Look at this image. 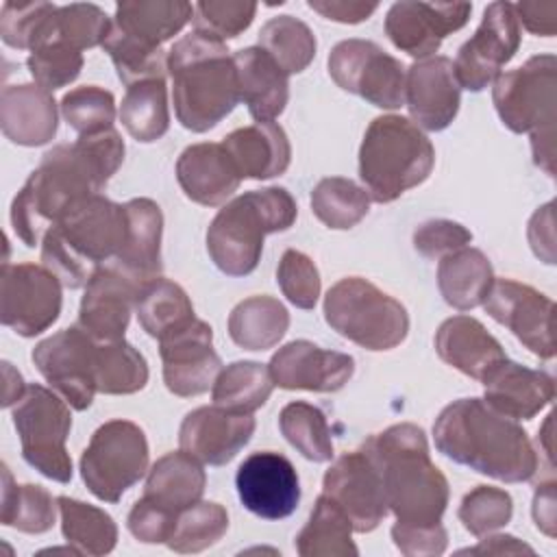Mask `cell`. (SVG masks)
<instances>
[{
	"mask_svg": "<svg viewBox=\"0 0 557 557\" xmlns=\"http://www.w3.org/2000/svg\"><path fill=\"white\" fill-rule=\"evenodd\" d=\"M176 516L178 513H172L170 509L141 496L128 511L126 524L135 540L144 544H165L174 531Z\"/></svg>",
	"mask_w": 557,
	"mask_h": 557,
	"instance_id": "56",
	"label": "cell"
},
{
	"mask_svg": "<svg viewBox=\"0 0 557 557\" xmlns=\"http://www.w3.org/2000/svg\"><path fill=\"white\" fill-rule=\"evenodd\" d=\"M194 15V4L183 0H124L115 7L113 28L126 37L161 48Z\"/></svg>",
	"mask_w": 557,
	"mask_h": 557,
	"instance_id": "32",
	"label": "cell"
},
{
	"mask_svg": "<svg viewBox=\"0 0 557 557\" xmlns=\"http://www.w3.org/2000/svg\"><path fill=\"white\" fill-rule=\"evenodd\" d=\"M283 437L309 461L322 463L333 459V440L326 416L311 403H287L278 413Z\"/></svg>",
	"mask_w": 557,
	"mask_h": 557,
	"instance_id": "46",
	"label": "cell"
},
{
	"mask_svg": "<svg viewBox=\"0 0 557 557\" xmlns=\"http://www.w3.org/2000/svg\"><path fill=\"white\" fill-rule=\"evenodd\" d=\"M0 126L17 146H44L54 139L59 126L57 102L35 83L9 85L0 94Z\"/></svg>",
	"mask_w": 557,
	"mask_h": 557,
	"instance_id": "28",
	"label": "cell"
},
{
	"mask_svg": "<svg viewBox=\"0 0 557 557\" xmlns=\"http://www.w3.org/2000/svg\"><path fill=\"white\" fill-rule=\"evenodd\" d=\"M242 505L265 520L292 516L300 503V481L294 463L274 450L248 455L235 474Z\"/></svg>",
	"mask_w": 557,
	"mask_h": 557,
	"instance_id": "19",
	"label": "cell"
},
{
	"mask_svg": "<svg viewBox=\"0 0 557 557\" xmlns=\"http://www.w3.org/2000/svg\"><path fill=\"white\" fill-rule=\"evenodd\" d=\"M435 350L444 363L476 381L507 359L500 342L472 315L444 320L435 333Z\"/></svg>",
	"mask_w": 557,
	"mask_h": 557,
	"instance_id": "29",
	"label": "cell"
},
{
	"mask_svg": "<svg viewBox=\"0 0 557 557\" xmlns=\"http://www.w3.org/2000/svg\"><path fill=\"white\" fill-rule=\"evenodd\" d=\"M322 494L348 516L357 533L374 531L389 511L381 474L363 448L344 453L331 463L322 479Z\"/></svg>",
	"mask_w": 557,
	"mask_h": 557,
	"instance_id": "17",
	"label": "cell"
},
{
	"mask_svg": "<svg viewBox=\"0 0 557 557\" xmlns=\"http://www.w3.org/2000/svg\"><path fill=\"white\" fill-rule=\"evenodd\" d=\"M555 54H535L524 65L498 74L492 100L503 124L513 133L531 135L533 161L555 176Z\"/></svg>",
	"mask_w": 557,
	"mask_h": 557,
	"instance_id": "8",
	"label": "cell"
},
{
	"mask_svg": "<svg viewBox=\"0 0 557 557\" xmlns=\"http://www.w3.org/2000/svg\"><path fill=\"white\" fill-rule=\"evenodd\" d=\"M513 500L509 492L492 485H476L470 490L459 505V520L466 531L476 537L498 531L511 520Z\"/></svg>",
	"mask_w": 557,
	"mask_h": 557,
	"instance_id": "50",
	"label": "cell"
},
{
	"mask_svg": "<svg viewBox=\"0 0 557 557\" xmlns=\"http://www.w3.org/2000/svg\"><path fill=\"white\" fill-rule=\"evenodd\" d=\"M490 535V533H487ZM461 553H487V555H509V553H529L533 555V548L527 546L524 542H520L513 535H490L485 540H481V544H476L474 548H466Z\"/></svg>",
	"mask_w": 557,
	"mask_h": 557,
	"instance_id": "62",
	"label": "cell"
},
{
	"mask_svg": "<svg viewBox=\"0 0 557 557\" xmlns=\"http://www.w3.org/2000/svg\"><path fill=\"white\" fill-rule=\"evenodd\" d=\"M255 433L252 413L213 407L189 411L178 429V444L200 463L224 466L250 442Z\"/></svg>",
	"mask_w": 557,
	"mask_h": 557,
	"instance_id": "23",
	"label": "cell"
},
{
	"mask_svg": "<svg viewBox=\"0 0 557 557\" xmlns=\"http://www.w3.org/2000/svg\"><path fill=\"white\" fill-rule=\"evenodd\" d=\"M485 403L511 420H531L555 398V381L544 370H531L503 359L481 381Z\"/></svg>",
	"mask_w": 557,
	"mask_h": 557,
	"instance_id": "25",
	"label": "cell"
},
{
	"mask_svg": "<svg viewBox=\"0 0 557 557\" xmlns=\"http://www.w3.org/2000/svg\"><path fill=\"white\" fill-rule=\"evenodd\" d=\"M126 237V209L100 194L76 202L41 239V265L78 289L111 263Z\"/></svg>",
	"mask_w": 557,
	"mask_h": 557,
	"instance_id": "5",
	"label": "cell"
},
{
	"mask_svg": "<svg viewBox=\"0 0 557 557\" xmlns=\"http://www.w3.org/2000/svg\"><path fill=\"white\" fill-rule=\"evenodd\" d=\"M289 326V313L278 298L250 296L237 302L228 315V335L244 350L276 346Z\"/></svg>",
	"mask_w": 557,
	"mask_h": 557,
	"instance_id": "35",
	"label": "cell"
},
{
	"mask_svg": "<svg viewBox=\"0 0 557 557\" xmlns=\"http://www.w3.org/2000/svg\"><path fill=\"white\" fill-rule=\"evenodd\" d=\"M205 485L207 474L200 461L181 448L154 461L148 470L144 496L172 513H181L200 500Z\"/></svg>",
	"mask_w": 557,
	"mask_h": 557,
	"instance_id": "33",
	"label": "cell"
},
{
	"mask_svg": "<svg viewBox=\"0 0 557 557\" xmlns=\"http://www.w3.org/2000/svg\"><path fill=\"white\" fill-rule=\"evenodd\" d=\"M470 2H394L385 15V35L389 41L413 59H426L442 41L466 26Z\"/></svg>",
	"mask_w": 557,
	"mask_h": 557,
	"instance_id": "20",
	"label": "cell"
},
{
	"mask_svg": "<svg viewBox=\"0 0 557 557\" xmlns=\"http://www.w3.org/2000/svg\"><path fill=\"white\" fill-rule=\"evenodd\" d=\"M57 505L61 513V533L67 544L94 557L109 555L115 548L117 527L104 509L70 496H59Z\"/></svg>",
	"mask_w": 557,
	"mask_h": 557,
	"instance_id": "39",
	"label": "cell"
},
{
	"mask_svg": "<svg viewBox=\"0 0 557 557\" xmlns=\"http://www.w3.org/2000/svg\"><path fill=\"white\" fill-rule=\"evenodd\" d=\"M518 24L537 37L557 33V2H518L513 4Z\"/></svg>",
	"mask_w": 557,
	"mask_h": 557,
	"instance_id": "60",
	"label": "cell"
},
{
	"mask_svg": "<svg viewBox=\"0 0 557 557\" xmlns=\"http://www.w3.org/2000/svg\"><path fill=\"white\" fill-rule=\"evenodd\" d=\"M257 2L250 0H200L194 4V30L220 41L242 35L255 20Z\"/></svg>",
	"mask_w": 557,
	"mask_h": 557,
	"instance_id": "51",
	"label": "cell"
},
{
	"mask_svg": "<svg viewBox=\"0 0 557 557\" xmlns=\"http://www.w3.org/2000/svg\"><path fill=\"white\" fill-rule=\"evenodd\" d=\"M437 450L459 466L503 483H524L537 472L529 433L483 398H459L433 424Z\"/></svg>",
	"mask_w": 557,
	"mask_h": 557,
	"instance_id": "2",
	"label": "cell"
},
{
	"mask_svg": "<svg viewBox=\"0 0 557 557\" xmlns=\"http://www.w3.org/2000/svg\"><path fill=\"white\" fill-rule=\"evenodd\" d=\"M296 215V200L285 187L246 191L226 202L211 220L207 252L220 272L246 276L259 265L265 235L287 231Z\"/></svg>",
	"mask_w": 557,
	"mask_h": 557,
	"instance_id": "6",
	"label": "cell"
},
{
	"mask_svg": "<svg viewBox=\"0 0 557 557\" xmlns=\"http://www.w3.org/2000/svg\"><path fill=\"white\" fill-rule=\"evenodd\" d=\"M111 24L113 22L98 4H89V2L63 4V7H57L54 13L50 15L37 48L50 41H61L83 52L87 48L102 46L104 39L109 37Z\"/></svg>",
	"mask_w": 557,
	"mask_h": 557,
	"instance_id": "44",
	"label": "cell"
},
{
	"mask_svg": "<svg viewBox=\"0 0 557 557\" xmlns=\"http://www.w3.org/2000/svg\"><path fill=\"white\" fill-rule=\"evenodd\" d=\"M307 4L322 17L339 24L366 22L379 9L376 2H363V0H309Z\"/></svg>",
	"mask_w": 557,
	"mask_h": 557,
	"instance_id": "59",
	"label": "cell"
},
{
	"mask_svg": "<svg viewBox=\"0 0 557 557\" xmlns=\"http://www.w3.org/2000/svg\"><path fill=\"white\" fill-rule=\"evenodd\" d=\"M405 102L413 124L424 131H444L457 117L461 85L448 57H426L411 63L405 81Z\"/></svg>",
	"mask_w": 557,
	"mask_h": 557,
	"instance_id": "22",
	"label": "cell"
},
{
	"mask_svg": "<svg viewBox=\"0 0 557 557\" xmlns=\"http://www.w3.org/2000/svg\"><path fill=\"white\" fill-rule=\"evenodd\" d=\"M135 313L141 329L157 339L165 337L168 333L185 326L196 318L187 292L178 283L163 276H157L139 287Z\"/></svg>",
	"mask_w": 557,
	"mask_h": 557,
	"instance_id": "37",
	"label": "cell"
},
{
	"mask_svg": "<svg viewBox=\"0 0 557 557\" xmlns=\"http://www.w3.org/2000/svg\"><path fill=\"white\" fill-rule=\"evenodd\" d=\"M124 152V139L115 128L78 135L74 144L48 150L11 205V226L24 246H39L76 202L100 194L122 165Z\"/></svg>",
	"mask_w": 557,
	"mask_h": 557,
	"instance_id": "1",
	"label": "cell"
},
{
	"mask_svg": "<svg viewBox=\"0 0 557 557\" xmlns=\"http://www.w3.org/2000/svg\"><path fill=\"white\" fill-rule=\"evenodd\" d=\"M274 389L270 370L259 361H233L220 370L213 387V405L237 411L252 413L265 405Z\"/></svg>",
	"mask_w": 557,
	"mask_h": 557,
	"instance_id": "40",
	"label": "cell"
},
{
	"mask_svg": "<svg viewBox=\"0 0 557 557\" xmlns=\"http://www.w3.org/2000/svg\"><path fill=\"white\" fill-rule=\"evenodd\" d=\"M2 376H4L2 407H11V405H15L24 396L26 385L22 381V374L17 370H13V366L9 361H2Z\"/></svg>",
	"mask_w": 557,
	"mask_h": 557,
	"instance_id": "63",
	"label": "cell"
},
{
	"mask_svg": "<svg viewBox=\"0 0 557 557\" xmlns=\"http://www.w3.org/2000/svg\"><path fill=\"white\" fill-rule=\"evenodd\" d=\"M148 440L131 420H109L96 429L81 457L87 490L104 503H117L148 470Z\"/></svg>",
	"mask_w": 557,
	"mask_h": 557,
	"instance_id": "11",
	"label": "cell"
},
{
	"mask_svg": "<svg viewBox=\"0 0 557 557\" xmlns=\"http://www.w3.org/2000/svg\"><path fill=\"white\" fill-rule=\"evenodd\" d=\"M520 24L511 2H492L485 7L474 35L459 48L455 74L463 89L483 91L494 83L505 63L520 48Z\"/></svg>",
	"mask_w": 557,
	"mask_h": 557,
	"instance_id": "15",
	"label": "cell"
},
{
	"mask_svg": "<svg viewBox=\"0 0 557 557\" xmlns=\"http://www.w3.org/2000/svg\"><path fill=\"white\" fill-rule=\"evenodd\" d=\"M483 307L492 320L507 326L533 355L540 359L555 357V302L548 296L513 278H494Z\"/></svg>",
	"mask_w": 557,
	"mask_h": 557,
	"instance_id": "16",
	"label": "cell"
},
{
	"mask_svg": "<svg viewBox=\"0 0 557 557\" xmlns=\"http://www.w3.org/2000/svg\"><path fill=\"white\" fill-rule=\"evenodd\" d=\"M300 557H357L352 524L348 516L324 494L318 496L307 524L296 535Z\"/></svg>",
	"mask_w": 557,
	"mask_h": 557,
	"instance_id": "36",
	"label": "cell"
},
{
	"mask_svg": "<svg viewBox=\"0 0 557 557\" xmlns=\"http://www.w3.org/2000/svg\"><path fill=\"white\" fill-rule=\"evenodd\" d=\"M361 448L381 474L387 509L396 522L411 527L442 522L450 490L444 472L431 461L426 435L418 424H392L370 435Z\"/></svg>",
	"mask_w": 557,
	"mask_h": 557,
	"instance_id": "3",
	"label": "cell"
},
{
	"mask_svg": "<svg viewBox=\"0 0 557 557\" xmlns=\"http://www.w3.org/2000/svg\"><path fill=\"white\" fill-rule=\"evenodd\" d=\"M13 424L26 463L46 479L70 483L72 459L65 450L72 429L70 405L44 385H28L13 407Z\"/></svg>",
	"mask_w": 557,
	"mask_h": 557,
	"instance_id": "10",
	"label": "cell"
},
{
	"mask_svg": "<svg viewBox=\"0 0 557 557\" xmlns=\"http://www.w3.org/2000/svg\"><path fill=\"white\" fill-rule=\"evenodd\" d=\"M392 540L405 557L442 555L448 544V535H446V529L442 527V522L429 524V527H411V524L394 522Z\"/></svg>",
	"mask_w": 557,
	"mask_h": 557,
	"instance_id": "57",
	"label": "cell"
},
{
	"mask_svg": "<svg viewBox=\"0 0 557 557\" xmlns=\"http://www.w3.org/2000/svg\"><path fill=\"white\" fill-rule=\"evenodd\" d=\"M57 500L41 485H17L11 470L2 466V492H0V522L22 533H46L57 518Z\"/></svg>",
	"mask_w": 557,
	"mask_h": 557,
	"instance_id": "38",
	"label": "cell"
},
{
	"mask_svg": "<svg viewBox=\"0 0 557 557\" xmlns=\"http://www.w3.org/2000/svg\"><path fill=\"white\" fill-rule=\"evenodd\" d=\"M139 287L113 265L98 268L85 285L78 324L98 342L122 339L137 302Z\"/></svg>",
	"mask_w": 557,
	"mask_h": 557,
	"instance_id": "24",
	"label": "cell"
},
{
	"mask_svg": "<svg viewBox=\"0 0 557 557\" xmlns=\"http://www.w3.org/2000/svg\"><path fill=\"white\" fill-rule=\"evenodd\" d=\"M61 115L78 135H91L113 128V94L98 85L76 87L61 98Z\"/></svg>",
	"mask_w": 557,
	"mask_h": 557,
	"instance_id": "49",
	"label": "cell"
},
{
	"mask_svg": "<svg viewBox=\"0 0 557 557\" xmlns=\"http://www.w3.org/2000/svg\"><path fill=\"white\" fill-rule=\"evenodd\" d=\"M239 100L257 122H272L285 111L289 100L287 74L259 46L242 48L233 54Z\"/></svg>",
	"mask_w": 557,
	"mask_h": 557,
	"instance_id": "31",
	"label": "cell"
},
{
	"mask_svg": "<svg viewBox=\"0 0 557 557\" xmlns=\"http://www.w3.org/2000/svg\"><path fill=\"white\" fill-rule=\"evenodd\" d=\"M268 370L274 385L281 389L331 394L350 381L355 359L346 352L320 348L307 339H294L272 355Z\"/></svg>",
	"mask_w": 557,
	"mask_h": 557,
	"instance_id": "21",
	"label": "cell"
},
{
	"mask_svg": "<svg viewBox=\"0 0 557 557\" xmlns=\"http://www.w3.org/2000/svg\"><path fill=\"white\" fill-rule=\"evenodd\" d=\"M159 352L165 387L181 398L205 394L222 370L220 355L213 350V331L198 318L161 337Z\"/></svg>",
	"mask_w": 557,
	"mask_h": 557,
	"instance_id": "18",
	"label": "cell"
},
{
	"mask_svg": "<svg viewBox=\"0 0 557 557\" xmlns=\"http://www.w3.org/2000/svg\"><path fill=\"white\" fill-rule=\"evenodd\" d=\"M52 2H4L0 11V37L17 50H33L44 35V28L54 13Z\"/></svg>",
	"mask_w": 557,
	"mask_h": 557,
	"instance_id": "53",
	"label": "cell"
},
{
	"mask_svg": "<svg viewBox=\"0 0 557 557\" xmlns=\"http://www.w3.org/2000/svg\"><path fill=\"white\" fill-rule=\"evenodd\" d=\"M555 483L546 481L537 485L533 496V520L535 527L548 537H555Z\"/></svg>",
	"mask_w": 557,
	"mask_h": 557,
	"instance_id": "61",
	"label": "cell"
},
{
	"mask_svg": "<svg viewBox=\"0 0 557 557\" xmlns=\"http://www.w3.org/2000/svg\"><path fill=\"white\" fill-rule=\"evenodd\" d=\"M435 165L431 139L403 115H379L359 148V176L374 202H392L424 183Z\"/></svg>",
	"mask_w": 557,
	"mask_h": 557,
	"instance_id": "7",
	"label": "cell"
},
{
	"mask_svg": "<svg viewBox=\"0 0 557 557\" xmlns=\"http://www.w3.org/2000/svg\"><path fill=\"white\" fill-rule=\"evenodd\" d=\"M148 383V363L144 355L122 339L98 342L96 348V387L100 394L126 396L144 389Z\"/></svg>",
	"mask_w": 557,
	"mask_h": 557,
	"instance_id": "43",
	"label": "cell"
},
{
	"mask_svg": "<svg viewBox=\"0 0 557 557\" xmlns=\"http://www.w3.org/2000/svg\"><path fill=\"white\" fill-rule=\"evenodd\" d=\"M259 48L265 50L274 63L289 76L309 67L315 57L313 30L294 15H276L259 30Z\"/></svg>",
	"mask_w": 557,
	"mask_h": 557,
	"instance_id": "42",
	"label": "cell"
},
{
	"mask_svg": "<svg viewBox=\"0 0 557 557\" xmlns=\"http://www.w3.org/2000/svg\"><path fill=\"white\" fill-rule=\"evenodd\" d=\"M176 120L194 133L218 126L239 102L233 54L224 41L191 30L168 52Z\"/></svg>",
	"mask_w": 557,
	"mask_h": 557,
	"instance_id": "4",
	"label": "cell"
},
{
	"mask_svg": "<svg viewBox=\"0 0 557 557\" xmlns=\"http://www.w3.org/2000/svg\"><path fill=\"white\" fill-rule=\"evenodd\" d=\"M26 67L35 78V85L52 94L78 78L83 70V52L67 44L50 41L30 50Z\"/></svg>",
	"mask_w": 557,
	"mask_h": 557,
	"instance_id": "52",
	"label": "cell"
},
{
	"mask_svg": "<svg viewBox=\"0 0 557 557\" xmlns=\"http://www.w3.org/2000/svg\"><path fill=\"white\" fill-rule=\"evenodd\" d=\"M126 209V237L109 263L122 274L144 285L161 276V233L163 213L161 207L150 198H133L124 205Z\"/></svg>",
	"mask_w": 557,
	"mask_h": 557,
	"instance_id": "26",
	"label": "cell"
},
{
	"mask_svg": "<svg viewBox=\"0 0 557 557\" xmlns=\"http://www.w3.org/2000/svg\"><path fill=\"white\" fill-rule=\"evenodd\" d=\"M120 122L141 144L161 139L170 128L165 81H141L126 89L120 104Z\"/></svg>",
	"mask_w": 557,
	"mask_h": 557,
	"instance_id": "41",
	"label": "cell"
},
{
	"mask_svg": "<svg viewBox=\"0 0 557 557\" xmlns=\"http://www.w3.org/2000/svg\"><path fill=\"white\" fill-rule=\"evenodd\" d=\"M470 242H472V233L463 224L446 218L426 220L413 231V248L422 257L435 259V261L468 246Z\"/></svg>",
	"mask_w": 557,
	"mask_h": 557,
	"instance_id": "55",
	"label": "cell"
},
{
	"mask_svg": "<svg viewBox=\"0 0 557 557\" xmlns=\"http://www.w3.org/2000/svg\"><path fill=\"white\" fill-rule=\"evenodd\" d=\"M61 281L35 263H4L0 276V320L22 337L48 331L63 305Z\"/></svg>",
	"mask_w": 557,
	"mask_h": 557,
	"instance_id": "14",
	"label": "cell"
},
{
	"mask_svg": "<svg viewBox=\"0 0 557 557\" xmlns=\"http://www.w3.org/2000/svg\"><path fill=\"white\" fill-rule=\"evenodd\" d=\"M276 283L283 296L298 309H313L320 298V272L311 257L287 248L276 268Z\"/></svg>",
	"mask_w": 557,
	"mask_h": 557,
	"instance_id": "54",
	"label": "cell"
},
{
	"mask_svg": "<svg viewBox=\"0 0 557 557\" xmlns=\"http://www.w3.org/2000/svg\"><path fill=\"white\" fill-rule=\"evenodd\" d=\"M222 148L242 178L265 181L281 176L292 161L287 133L274 122H255L235 128L222 139Z\"/></svg>",
	"mask_w": 557,
	"mask_h": 557,
	"instance_id": "30",
	"label": "cell"
},
{
	"mask_svg": "<svg viewBox=\"0 0 557 557\" xmlns=\"http://www.w3.org/2000/svg\"><path fill=\"white\" fill-rule=\"evenodd\" d=\"M176 178L185 196L205 207L224 205L239 187L242 176L222 144L187 146L176 161Z\"/></svg>",
	"mask_w": 557,
	"mask_h": 557,
	"instance_id": "27",
	"label": "cell"
},
{
	"mask_svg": "<svg viewBox=\"0 0 557 557\" xmlns=\"http://www.w3.org/2000/svg\"><path fill=\"white\" fill-rule=\"evenodd\" d=\"M529 244L544 263H555V202L540 207L529 220Z\"/></svg>",
	"mask_w": 557,
	"mask_h": 557,
	"instance_id": "58",
	"label": "cell"
},
{
	"mask_svg": "<svg viewBox=\"0 0 557 557\" xmlns=\"http://www.w3.org/2000/svg\"><path fill=\"white\" fill-rule=\"evenodd\" d=\"M324 320L337 335L374 352L396 348L409 333L407 309L361 276H346L326 292Z\"/></svg>",
	"mask_w": 557,
	"mask_h": 557,
	"instance_id": "9",
	"label": "cell"
},
{
	"mask_svg": "<svg viewBox=\"0 0 557 557\" xmlns=\"http://www.w3.org/2000/svg\"><path fill=\"white\" fill-rule=\"evenodd\" d=\"M311 211L324 226L346 231L368 215L370 196L350 178L326 176L311 191Z\"/></svg>",
	"mask_w": 557,
	"mask_h": 557,
	"instance_id": "45",
	"label": "cell"
},
{
	"mask_svg": "<svg viewBox=\"0 0 557 557\" xmlns=\"http://www.w3.org/2000/svg\"><path fill=\"white\" fill-rule=\"evenodd\" d=\"M226 529V509L213 500H198L176 516L174 531L165 544L174 553H202L218 544Z\"/></svg>",
	"mask_w": 557,
	"mask_h": 557,
	"instance_id": "47",
	"label": "cell"
},
{
	"mask_svg": "<svg viewBox=\"0 0 557 557\" xmlns=\"http://www.w3.org/2000/svg\"><path fill=\"white\" fill-rule=\"evenodd\" d=\"M104 52H109L117 78L131 87L141 81H165L168 74V57L163 48H152L146 44H139L124 33L115 30L111 24L109 37L102 44Z\"/></svg>",
	"mask_w": 557,
	"mask_h": 557,
	"instance_id": "48",
	"label": "cell"
},
{
	"mask_svg": "<svg viewBox=\"0 0 557 557\" xmlns=\"http://www.w3.org/2000/svg\"><path fill=\"white\" fill-rule=\"evenodd\" d=\"M96 348L98 339L91 337L81 324L67 326L41 339L30 359L46 383L76 411L91 407L96 387Z\"/></svg>",
	"mask_w": 557,
	"mask_h": 557,
	"instance_id": "13",
	"label": "cell"
},
{
	"mask_svg": "<svg viewBox=\"0 0 557 557\" xmlns=\"http://www.w3.org/2000/svg\"><path fill=\"white\" fill-rule=\"evenodd\" d=\"M329 76L348 94L379 109L405 104V65L368 39H344L329 54Z\"/></svg>",
	"mask_w": 557,
	"mask_h": 557,
	"instance_id": "12",
	"label": "cell"
},
{
	"mask_svg": "<svg viewBox=\"0 0 557 557\" xmlns=\"http://www.w3.org/2000/svg\"><path fill=\"white\" fill-rule=\"evenodd\" d=\"M492 283V263L479 248L463 246L440 259L437 287L446 305L457 311H470L483 305Z\"/></svg>",
	"mask_w": 557,
	"mask_h": 557,
	"instance_id": "34",
	"label": "cell"
}]
</instances>
